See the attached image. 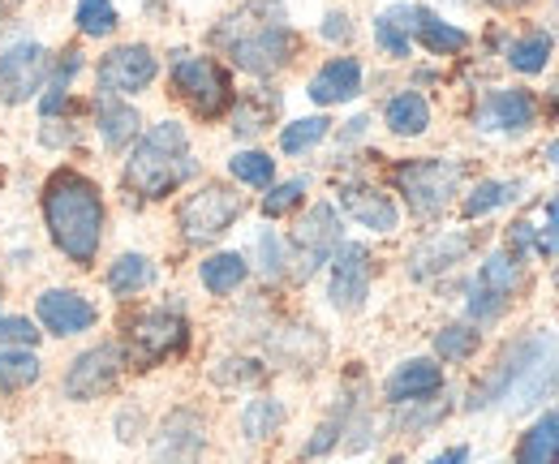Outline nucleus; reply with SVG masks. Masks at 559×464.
Instances as JSON below:
<instances>
[{
	"mask_svg": "<svg viewBox=\"0 0 559 464\" xmlns=\"http://www.w3.org/2000/svg\"><path fill=\"white\" fill-rule=\"evenodd\" d=\"M559 388V332L551 328H534L521 340H512L499 361L483 374V383H474V392L465 400V408H503V413H525L534 404L551 396Z\"/></svg>",
	"mask_w": 559,
	"mask_h": 464,
	"instance_id": "obj_1",
	"label": "nucleus"
},
{
	"mask_svg": "<svg viewBox=\"0 0 559 464\" xmlns=\"http://www.w3.org/2000/svg\"><path fill=\"white\" fill-rule=\"evenodd\" d=\"M211 44L241 73H254V78H272L284 66H293V57L301 48L280 0H250L233 13H224L211 31Z\"/></svg>",
	"mask_w": 559,
	"mask_h": 464,
	"instance_id": "obj_2",
	"label": "nucleus"
},
{
	"mask_svg": "<svg viewBox=\"0 0 559 464\" xmlns=\"http://www.w3.org/2000/svg\"><path fill=\"white\" fill-rule=\"evenodd\" d=\"M44 224L52 246L78 266H91L104 241V199L95 190V181H86L73 168H57L44 181Z\"/></svg>",
	"mask_w": 559,
	"mask_h": 464,
	"instance_id": "obj_3",
	"label": "nucleus"
},
{
	"mask_svg": "<svg viewBox=\"0 0 559 464\" xmlns=\"http://www.w3.org/2000/svg\"><path fill=\"white\" fill-rule=\"evenodd\" d=\"M190 177H199L190 133L177 121H159L134 142V151L126 159V172H121V186L139 202H159L177 194Z\"/></svg>",
	"mask_w": 559,
	"mask_h": 464,
	"instance_id": "obj_4",
	"label": "nucleus"
},
{
	"mask_svg": "<svg viewBox=\"0 0 559 464\" xmlns=\"http://www.w3.org/2000/svg\"><path fill=\"white\" fill-rule=\"evenodd\" d=\"M392 181H396V190L405 194L409 211L418 219H439L452 206V199L461 194L465 164L461 159H439V155H430V159H405V164L392 168Z\"/></svg>",
	"mask_w": 559,
	"mask_h": 464,
	"instance_id": "obj_5",
	"label": "nucleus"
},
{
	"mask_svg": "<svg viewBox=\"0 0 559 464\" xmlns=\"http://www.w3.org/2000/svg\"><path fill=\"white\" fill-rule=\"evenodd\" d=\"M190 348V323L177 306H159L146 310L139 319L126 323V340H121V357L134 370H151L168 357H181Z\"/></svg>",
	"mask_w": 559,
	"mask_h": 464,
	"instance_id": "obj_6",
	"label": "nucleus"
},
{
	"mask_svg": "<svg viewBox=\"0 0 559 464\" xmlns=\"http://www.w3.org/2000/svg\"><path fill=\"white\" fill-rule=\"evenodd\" d=\"M341 233H345L341 228V211L332 202H314L301 215V224L293 228V237L284 241L293 279H310L319 266L332 263V254L341 250Z\"/></svg>",
	"mask_w": 559,
	"mask_h": 464,
	"instance_id": "obj_7",
	"label": "nucleus"
},
{
	"mask_svg": "<svg viewBox=\"0 0 559 464\" xmlns=\"http://www.w3.org/2000/svg\"><path fill=\"white\" fill-rule=\"evenodd\" d=\"M173 91L203 117L215 121L224 117V108H233V82L228 69L211 57H194V52H173Z\"/></svg>",
	"mask_w": 559,
	"mask_h": 464,
	"instance_id": "obj_8",
	"label": "nucleus"
},
{
	"mask_svg": "<svg viewBox=\"0 0 559 464\" xmlns=\"http://www.w3.org/2000/svg\"><path fill=\"white\" fill-rule=\"evenodd\" d=\"M521 279H525V271H521V259H516L512 250H495V254H487L483 266H478V275L469 279V297H465V314H469V323H474V328L495 323V319L512 306Z\"/></svg>",
	"mask_w": 559,
	"mask_h": 464,
	"instance_id": "obj_9",
	"label": "nucleus"
},
{
	"mask_svg": "<svg viewBox=\"0 0 559 464\" xmlns=\"http://www.w3.org/2000/svg\"><path fill=\"white\" fill-rule=\"evenodd\" d=\"M241 215H246V199H241L237 190H228V186H203L199 194H190V199L181 202L177 224H181V237H186L190 246H211V241H219Z\"/></svg>",
	"mask_w": 559,
	"mask_h": 464,
	"instance_id": "obj_10",
	"label": "nucleus"
},
{
	"mask_svg": "<svg viewBox=\"0 0 559 464\" xmlns=\"http://www.w3.org/2000/svg\"><path fill=\"white\" fill-rule=\"evenodd\" d=\"M52 73V52L35 39L0 44V104H26L44 91Z\"/></svg>",
	"mask_w": 559,
	"mask_h": 464,
	"instance_id": "obj_11",
	"label": "nucleus"
},
{
	"mask_svg": "<svg viewBox=\"0 0 559 464\" xmlns=\"http://www.w3.org/2000/svg\"><path fill=\"white\" fill-rule=\"evenodd\" d=\"M207 452V421L199 408H173L151 435V464H199Z\"/></svg>",
	"mask_w": 559,
	"mask_h": 464,
	"instance_id": "obj_12",
	"label": "nucleus"
},
{
	"mask_svg": "<svg viewBox=\"0 0 559 464\" xmlns=\"http://www.w3.org/2000/svg\"><path fill=\"white\" fill-rule=\"evenodd\" d=\"M155 73H159V61L146 44H121L99 61L95 86H99V95H117V99L121 95H142L155 82Z\"/></svg>",
	"mask_w": 559,
	"mask_h": 464,
	"instance_id": "obj_13",
	"label": "nucleus"
},
{
	"mask_svg": "<svg viewBox=\"0 0 559 464\" xmlns=\"http://www.w3.org/2000/svg\"><path fill=\"white\" fill-rule=\"evenodd\" d=\"M370 250L361 241H341V250L332 254V275H328V301L341 314H357L370 297Z\"/></svg>",
	"mask_w": 559,
	"mask_h": 464,
	"instance_id": "obj_14",
	"label": "nucleus"
},
{
	"mask_svg": "<svg viewBox=\"0 0 559 464\" xmlns=\"http://www.w3.org/2000/svg\"><path fill=\"white\" fill-rule=\"evenodd\" d=\"M474 126L483 133H530L538 126V99L525 86H495L478 99Z\"/></svg>",
	"mask_w": 559,
	"mask_h": 464,
	"instance_id": "obj_15",
	"label": "nucleus"
},
{
	"mask_svg": "<svg viewBox=\"0 0 559 464\" xmlns=\"http://www.w3.org/2000/svg\"><path fill=\"white\" fill-rule=\"evenodd\" d=\"M121 344H95L82 357H73L70 374H66V396L70 400H99L121 383Z\"/></svg>",
	"mask_w": 559,
	"mask_h": 464,
	"instance_id": "obj_16",
	"label": "nucleus"
},
{
	"mask_svg": "<svg viewBox=\"0 0 559 464\" xmlns=\"http://www.w3.org/2000/svg\"><path fill=\"white\" fill-rule=\"evenodd\" d=\"M35 314H39V328L52 335H82L95 328V319H99V310L82 297V293H73V288H44L39 293V301H35Z\"/></svg>",
	"mask_w": 559,
	"mask_h": 464,
	"instance_id": "obj_17",
	"label": "nucleus"
},
{
	"mask_svg": "<svg viewBox=\"0 0 559 464\" xmlns=\"http://www.w3.org/2000/svg\"><path fill=\"white\" fill-rule=\"evenodd\" d=\"M443 392V366L430 361V357H414V361H401L388 383H383V396L388 404H418V400H430Z\"/></svg>",
	"mask_w": 559,
	"mask_h": 464,
	"instance_id": "obj_18",
	"label": "nucleus"
},
{
	"mask_svg": "<svg viewBox=\"0 0 559 464\" xmlns=\"http://www.w3.org/2000/svg\"><path fill=\"white\" fill-rule=\"evenodd\" d=\"M469 250H474V237H469V233H456V228L430 233L418 250L409 254V275H414V279H435V275L452 271L456 263H465Z\"/></svg>",
	"mask_w": 559,
	"mask_h": 464,
	"instance_id": "obj_19",
	"label": "nucleus"
},
{
	"mask_svg": "<svg viewBox=\"0 0 559 464\" xmlns=\"http://www.w3.org/2000/svg\"><path fill=\"white\" fill-rule=\"evenodd\" d=\"M341 206H345V215H353L370 233H396V224H401L396 202L388 199L383 190L366 186V181H345L341 186Z\"/></svg>",
	"mask_w": 559,
	"mask_h": 464,
	"instance_id": "obj_20",
	"label": "nucleus"
},
{
	"mask_svg": "<svg viewBox=\"0 0 559 464\" xmlns=\"http://www.w3.org/2000/svg\"><path fill=\"white\" fill-rule=\"evenodd\" d=\"M361 91V61L357 57H336L319 69L306 86V95L319 104V108H332V104H349Z\"/></svg>",
	"mask_w": 559,
	"mask_h": 464,
	"instance_id": "obj_21",
	"label": "nucleus"
},
{
	"mask_svg": "<svg viewBox=\"0 0 559 464\" xmlns=\"http://www.w3.org/2000/svg\"><path fill=\"white\" fill-rule=\"evenodd\" d=\"M414 39H418L430 57H456V52L469 48V31L443 22L439 13L421 9V4H414Z\"/></svg>",
	"mask_w": 559,
	"mask_h": 464,
	"instance_id": "obj_22",
	"label": "nucleus"
},
{
	"mask_svg": "<svg viewBox=\"0 0 559 464\" xmlns=\"http://www.w3.org/2000/svg\"><path fill=\"white\" fill-rule=\"evenodd\" d=\"M139 126H142V117L130 104H121L117 95H99V99H95V130H99L108 151L130 146V142L139 138Z\"/></svg>",
	"mask_w": 559,
	"mask_h": 464,
	"instance_id": "obj_23",
	"label": "nucleus"
},
{
	"mask_svg": "<svg viewBox=\"0 0 559 464\" xmlns=\"http://www.w3.org/2000/svg\"><path fill=\"white\" fill-rule=\"evenodd\" d=\"M374 44L383 57L405 61L414 52V4H388L374 17Z\"/></svg>",
	"mask_w": 559,
	"mask_h": 464,
	"instance_id": "obj_24",
	"label": "nucleus"
},
{
	"mask_svg": "<svg viewBox=\"0 0 559 464\" xmlns=\"http://www.w3.org/2000/svg\"><path fill=\"white\" fill-rule=\"evenodd\" d=\"M276 112H280L276 91H267V86L246 91V95H237V104H233V133H237V138H259L263 130H272Z\"/></svg>",
	"mask_w": 559,
	"mask_h": 464,
	"instance_id": "obj_25",
	"label": "nucleus"
},
{
	"mask_svg": "<svg viewBox=\"0 0 559 464\" xmlns=\"http://www.w3.org/2000/svg\"><path fill=\"white\" fill-rule=\"evenodd\" d=\"M516 464H559V408H547L516 443Z\"/></svg>",
	"mask_w": 559,
	"mask_h": 464,
	"instance_id": "obj_26",
	"label": "nucleus"
},
{
	"mask_svg": "<svg viewBox=\"0 0 559 464\" xmlns=\"http://www.w3.org/2000/svg\"><path fill=\"white\" fill-rule=\"evenodd\" d=\"M383 121H388V130L396 133V138H421V133L430 130V104H426L421 91H401V95L388 99Z\"/></svg>",
	"mask_w": 559,
	"mask_h": 464,
	"instance_id": "obj_27",
	"label": "nucleus"
},
{
	"mask_svg": "<svg viewBox=\"0 0 559 464\" xmlns=\"http://www.w3.org/2000/svg\"><path fill=\"white\" fill-rule=\"evenodd\" d=\"M246 275H250V263H246L241 254H233V250L211 254V259H203V266H199V279H203V288H207L211 297L237 293V288L246 284Z\"/></svg>",
	"mask_w": 559,
	"mask_h": 464,
	"instance_id": "obj_28",
	"label": "nucleus"
},
{
	"mask_svg": "<svg viewBox=\"0 0 559 464\" xmlns=\"http://www.w3.org/2000/svg\"><path fill=\"white\" fill-rule=\"evenodd\" d=\"M78 69H82V57L78 52H61V57H52V73H48V82H44V99H39V112L52 121V117H61L66 112V104H70V86L73 78H78Z\"/></svg>",
	"mask_w": 559,
	"mask_h": 464,
	"instance_id": "obj_29",
	"label": "nucleus"
},
{
	"mask_svg": "<svg viewBox=\"0 0 559 464\" xmlns=\"http://www.w3.org/2000/svg\"><path fill=\"white\" fill-rule=\"evenodd\" d=\"M521 190H525V181H508V177L478 181V186L465 194V202H461V215H465V219H483L490 211H499V206L521 199Z\"/></svg>",
	"mask_w": 559,
	"mask_h": 464,
	"instance_id": "obj_30",
	"label": "nucleus"
},
{
	"mask_svg": "<svg viewBox=\"0 0 559 464\" xmlns=\"http://www.w3.org/2000/svg\"><path fill=\"white\" fill-rule=\"evenodd\" d=\"M551 52H556V35H547V31H530V35H521V39L508 44L503 61L516 69V73L534 78V73H543V69L551 66Z\"/></svg>",
	"mask_w": 559,
	"mask_h": 464,
	"instance_id": "obj_31",
	"label": "nucleus"
},
{
	"mask_svg": "<svg viewBox=\"0 0 559 464\" xmlns=\"http://www.w3.org/2000/svg\"><path fill=\"white\" fill-rule=\"evenodd\" d=\"M44 374V361L31 348H0V392H26Z\"/></svg>",
	"mask_w": 559,
	"mask_h": 464,
	"instance_id": "obj_32",
	"label": "nucleus"
},
{
	"mask_svg": "<svg viewBox=\"0 0 559 464\" xmlns=\"http://www.w3.org/2000/svg\"><path fill=\"white\" fill-rule=\"evenodd\" d=\"M280 426H284V404H280V400L259 396V400H250V404L241 408V435H246L250 443L272 439Z\"/></svg>",
	"mask_w": 559,
	"mask_h": 464,
	"instance_id": "obj_33",
	"label": "nucleus"
},
{
	"mask_svg": "<svg viewBox=\"0 0 559 464\" xmlns=\"http://www.w3.org/2000/svg\"><path fill=\"white\" fill-rule=\"evenodd\" d=\"M151 279H155V263L146 254H121L108 271V288L117 297H134L142 288H151Z\"/></svg>",
	"mask_w": 559,
	"mask_h": 464,
	"instance_id": "obj_34",
	"label": "nucleus"
},
{
	"mask_svg": "<svg viewBox=\"0 0 559 464\" xmlns=\"http://www.w3.org/2000/svg\"><path fill=\"white\" fill-rule=\"evenodd\" d=\"M228 172L241 181V186H254V190H272L276 186V159L267 151H237L228 159Z\"/></svg>",
	"mask_w": 559,
	"mask_h": 464,
	"instance_id": "obj_35",
	"label": "nucleus"
},
{
	"mask_svg": "<svg viewBox=\"0 0 559 464\" xmlns=\"http://www.w3.org/2000/svg\"><path fill=\"white\" fill-rule=\"evenodd\" d=\"M263 379H267V366L254 361V357H224V361L211 366V383L224 388V392H233V388H254V383H263Z\"/></svg>",
	"mask_w": 559,
	"mask_h": 464,
	"instance_id": "obj_36",
	"label": "nucleus"
},
{
	"mask_svg": "<svg viewBox=\"0 0 559 464\" xmlns=\"http://www.w3.org/2000/svg\"><path fill=\"white\" fill-rule=\"evenodd\" d=\"M328 133H332V121H328V117H301V121H293V126L280 130V151H284V155H306V151H314Z\"/></svg>",
	"mask_w": 559,
	"mask_h": 464,
	"instance_id": "obj_37",
	"label": "nucleus"
},
{
	"mask_svg": "<svg viewBox=\"0 0 559 464\" xmlns=\"http://www.w3.org/2000/svg\"><path fill=\"white\" fill-rule=\"evenodd\" d=\"M478 344H483V332L474 323H452V328H443V332L435 335L439 361H469L478 353Z\"/></svg>",
	"mask_w": 559,
	"mask_h": 464,
	"instance_id": "obj_38",
	"label": "nucleus"
},
{
	"mask_svg": "<svg viewBox=\"0 0 559 464\" xmlns=\"http://www.w3.org/2000/svg\"><path fill=\"white\" fill-rule=\"evenodd\" d=\"M73 22H78V31H82V35L104 39V35H112V31H117V9H112V0H78Z\"/></svg>",
	"mask_w": 559,
	"mask_h": 464,
	"instance_id": "obj_39",
	"label": "nucleus"
},
{
	"mask_svg": "<svg viewBox=\"0 0 559 464\" xmlns=\"http://www.w3.org/2000/svg\"><path fill=\"white\" fill-rule=\"evenodd\" d=\"M306 190H310V181H306V177H293V181H280V186H272V190H267V199H263V215H267V219L288 215L293 206H301Z\"/></svg>",
	"mask_w": 559,
	"mask_h": 464,
	"instance_id": "obj_40",
	"label": "nucleus"
},
{
	"mask_svg": "<svg viewBox=\"0 0 559 464\" xmlns=\"http://www.w3.org/2000/svg\"><path fill=\"white\" fill-rule=\"evenodd\" d=\"M254 254H259V271H263L267 279H280V275L288 271V250H284V241H280L272 228H263V233L254 237Z\"/></svg>",
	"mask_w": 559,
	"mask_h": 464,
	"instance_id": "obj_41",
	"label": "nucleus"
},
{
	"mask_svg": "<svg viewBox=\"0 0 559 464\" xmlns=\"http://www.w3.org/2000/svg\"><path fill=\"white\" fill-rule=\"evenodd\" d=\"M0 335L9 340V348H31V344H39V328H35L31 319H4V323H0Z\"/></svg>",
	"mask_w": 559,
	"mask_h": 464,
	"instance_id": "obj_42",
	"label": "nucleus"
},
{
	"mask_svg": "<svg viewBox=\"0 0 559 464\" xmlns=\"http://www.w3.org/2000/svg\"><path fill=\"white\" fill-rule=\"evenodd\" d=\"M538 254H551V259H559V194L547 202V228L538 233Z\"/></svg>",
	"mask_w": 559,
	"mask_h": 464,
	"instance_id": "obj_43",
	"label": "nucleus"
},
{
	"mask_svg": "<svg viewBox=\"0 0 559 464\" xmlns=\"http://www.w3.org/2000/svg\"><path fill=\"white\" fill-rule=\"evenodd\" d=\"M508 250L521 259V250H538V228L530 224V219H516L512 228H508Z\"/></svg>",
	"mask_w": 559,
	"mask_h": 464,
	"instance_id": "obj_44",
	"label": "nucleus"
},
{
	"mask_svg": "<svg viewBox=\"0 0 559 464\" xmlns=\"http://www.w3.org/2000/svg\"><path fill=\"white\" fill-rule=\"evenodd\" d=\"M349 35H353L349 13H328V17H323V39H332V44H345Z\"/></svg>",
	"mask_w": 559,
	"mask_h": 464,
	"instance_id": "obj_45",
	"label": "nucleus"
},
{
	"mask_svg": "<svg viewBox=\"0 0 559 464\" xmlns=\"http://www.w3.org/2000/svg\"><path fill=\"white\" fill-rule=\"evenodd\" d=\"M469 461V448H448V452H439L430 464H465Z\"/></svg>",
	"mask_w": 559,
	"mask_h": 464,
	"instance_id": "obj_46",
	"label": "nucleus"
},
{
	"mask_svg": "<svg viewBox=\"0 0 559 464\" xmlns=\"http://www.w3.org/2000/svg\"><path fill=\"white\" fill-rule=\"evenodd\" d=\"M465 4H495V9H521L530 0H465Z\"/></svg>",
	"mask_w": 559,
	"mask_h": 464,
	"instance_id": "obj_47",
	"label": "nucleus"
},
{
	"mask_svg": "<svg viewBox=\"0 0 559 464\" xmlns=\"http://www.w3.org/2000/svg\"><path fill=\"white\" fill-rule=\"evenodd\" d=\"M547 159H551V164H556V168H559V138H556V142H551V146H547Z\"/></svg>",
	"mask_w": 559,
	"mask_h": 464,
	"instance_id": "obj_48",
	"label": "nucleus"
},
{
	"mask_svg": "<svg viewBox=\"0 0 559 464\" xmlns=\"http://www.w3.org/2000/svg\"><path fill=\"white\" fill-rule=\"evenodd\" d=\"M0 323H4V314H0Z\"/></svg>",
	"mask_w": 559,
	"mask_h": 464,
	"instance_id": "obj_49",
	"label": "nucleus"
},
{
	"mask_svg": "<svg viewBox=\"0 0 559 464\" xmlns=\"http://www.w3.org/2000/svg\"><path fill=\"white\" fill-rule=\"evenodd\" d=\"M556 22H559V13H556Z\"/></svg>",
	"mask_w": 559,
	"mask_h": 464,
	"instance_id": "obj_50",
	"label": "nucleus"
},
{
	"mask_svg": "<svg viewBox=\"0 0 559 464\" xmlns=\"http://www.w3.org/2000/svg\"><path fill=\"white\" fill-rule=\"evenodd\" d=\"M556 279H559V271H556Z\"/></svg>",
	"mask_w": 559,
	"mask_h": 464,
	"instance_id": "obj_51",
	"label": "nucleus"
}]
</instances>
